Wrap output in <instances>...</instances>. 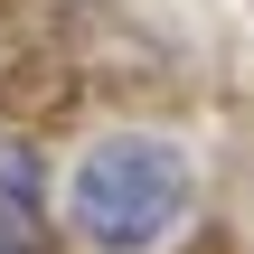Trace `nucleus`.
<instances>
[{
  "mask_svg": "<svg viewBox=\"0 0 254 254\" xmlns=\"http://www.w3.org/2000/svg\"><path fill=\"white\" fill-rule=\"evenodd\" d=\"M66 207H75V236L94 254H151L189 207V160L141 141V132L94 141L75 160V179H66Z\"/></svg>",
  "mask_w": 254,
  "mask_h": 254,
  "instance_id": "obj_1",
  "label": "nucleus"
}]
</instances>
